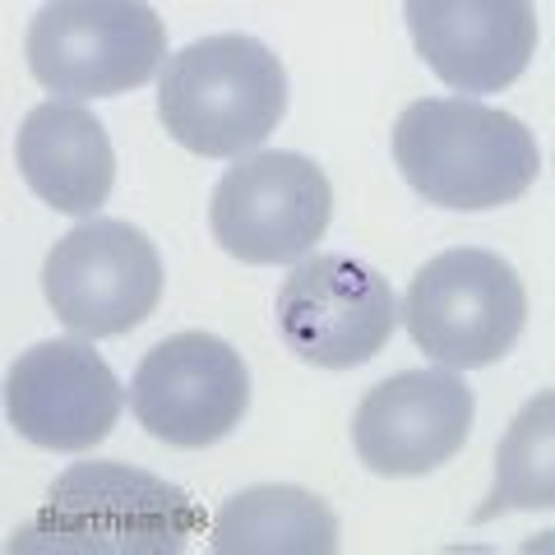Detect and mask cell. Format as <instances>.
<instances>
[{
  "label": "cell",
  "instance_id": "obj_1",
  "mask_svg": "<svg viewBox=\"0 0 555 555\" xmlns=\"http://www.w3.org/2000/svg\"><path fill=\"white\" fill-rule=\"evenodd\" d=\"M204 532L181 486L130 463H75L10 537V555H177Z\"/></svg>",
  "mask_w": 555,
  "mask_h": 555
},
{
  "label": "cell",
  "instance_id": "obj_2",
  "mask_svg": "<svg viewBox=\"0 0 555 555\" xmlns=\"http://www.w3.org/2000/svg\"><path fill=\"white\" fill-rule=\"evenodd\" d=\"M393 163L426 204L500 208L542 177V149L518 116L473 98H422L393 126Z\"/></svg>",
  "mask_w": 555,
  "mask_h": 555
},
{
  "label": "cell",
  "instance_id": "obj_3",
  "mask_svg": "<svg viewBox=\"0 0 555 555\" xmlns=\"http://www.w3.org/2000/svg\"><path fill=\"white\" fill-rule=\"evenodd\" d=\"M287 116V69L250 33H214L167 56L158 120L199 158H241Z\"/></svg>",
  "mask_w": 555,
  "mask_h": 555
},
{
  "label": "cell",
  "instance_id": "obj_4",
  "mask_svg": "<svg viewBox=\"0 0 555 555\" xmlns=\"http://www.w3.org/2000/svg\"><path fill=\"white\" fill-rule=\"evenodd\" d=\"M398 315L436 366L477 371L514 352L528 324V292L505 255L454 246L416 269Z\"/></svg>",
  "mask_w": 555,
  "mask_h": 555
},
{
  "label": "cell",
  "instance_id": "obj_5",
  "mask_svg": "<svg viewBox=\"0 0 555 555\" xmlns=\"http://www.w3.org/2000/svg\"><path fill=\"white\" fill-rule=\"evenodd\" d=\"M167 28L139 0H56L28 24V69L51 93L116 98L158 75Z\"/></svg>",
  "mask_w": 555,
  "mask_h": 555
},
{
  "label": "cell",
  "instance_id": "obj_6",
  "mask_svg": "<svg viewBox=\"0 0 555 555\" xmlns=\"http://www.w3.org/2000/svg\"><path fill=\"white\" fill-rule=\"evenodd\" d=\"M273 328L292 357L324 371H352L385 352L398 328L389 278L357 255H306L278 287Z\"/></svg>",
  "mask_w": 555,
  "mask_h": 555
},
{
  "label": "cell",
  "instance_id": "obj_7",
  "mask_svg": "<svg viewBox=\"0 0 555 555\" xmlns=\"http://www.w3.org/2000/svg\"><path fill=\"white\" fill-rule=\"evenodd\" d=\"M42 292L56 320L79 338H120L163 301V259L120 218H83L51 246Z\"/></svg>",
  "mask_w": 555,
  "mask_h": 555
},
{
  "label": "cell",
  "instance_id": "obj_8",
  "mask_svg": "<svg viewBox=\"0 0 555 555\" xmlns=\"http://www.w3.org/2000/svg\"><path fill=\"white\" fill-rule=\"evenodd\" d=\"M334 218V185L301 153H255L228 167L208 204L214 241L241 264H301Z\"/></svg>",
  "mask_w": 555,
  "mask_h": 555
},
{
  "label": "cell",
  "instance_id": "obj_9",
  "mask_svg": "<svg viewBox=\"0 0 555 555\" xmlns=\"http://www.w3.org/2000/svg\"><path fill=\"white\" fill-rule=\"evenodd\" d=\"M130 408L153 440L208 449L228 440L250 408V371L232 343L185 328L153 343L130 379Z\"/></svg>",
  "mask_w": 555,
  "mask_h": 555
},
{
  "label": "cell",
  "instance_id": "obj_10",
  "mask_svg": "<svg viewBox=\"0 0 555 555\" xmlns=\"http://www.w3.org/2000/svg\"><path fill=\"white\" fill-rule=\"evenodd\" d=\"M120 379L93 352V343L51 338L33 343L5 375L10 426L51 454H79L112 436L120 422Z\"/></svg>",
  "mask_w": 555,
  "mask_h": 555
},
{
  "label": "cell",
  "instance_id": "obj_11",
  "mask_svg": "<svg viewBox=\"0 0 555 555\" xmlns=\"http://www.w3.org/2000/svg\"><path fill=\"white\" fill-rule=\"evenodd\" d=\"M477 398L454 371H403L361 398L352 416L357 459L379 477H426L473 436Z\"/></svg>",
  "mask_w": 555,
  "mask_h": 555
},
{
  "label": "cell",
  "instance_id": "obj_12",
  "mask_svg": "<svg viewBox=\"0 0 555 555\" xmlns=\"http://www.w3.org/2000/svg\"><path fill=\"white\" fill-rule=\"evenodd\" d=\"M408 33L422 61L459 93H500L537 51L528 0H408Z\"/></svg>",
  "mask_w": 555,
  "mask_h": 555
},
{
  "label": "cell",
  "instance_id": "obj_13",
  "mask_svg": "<svg viewBox=\"0 0 555 555\" xmlns=\"http://www.w3.org/2000/svg\"><path fill=\"white\" fill-rule=\"evenodd\" d=\"M20 177L65 218H93L116 185V149L107 126L83 102H38L14 139Z\"/></svg>",
  "mask_w": 555,
  "mask_h": 555
},
{
  "label": "cell",
  "instance_id": "obj_14",
  "mask_svg": "<svg viewBox=\"0 0 555 555\" xmlns=\"http://www.w3.org/2000/svg\"><path fill=\"white\" fill-rule=\"evenodd\" d=\"M338 514L301 486H250L214 518L218 555H334Z\"/></svg>",
  "mask_w": 555,
  "mask_h": 555
},
{
  "label": "cell",
  "instance_id": "obj_15",
  "mask_svg": "<svg viewBox=\"0 0 555 555\" xmlns=\"http://www.w3.org/2000/svg\"><path fill=\"white\" fill-rule=\"evenodd\" d=\"M555 505V393L542 389L509 422L495 449V486L473 524H491L509 509H551Z\"/></svg>",
  "mask_w": 555,
  "mask_h": 555
}]
</instances>
